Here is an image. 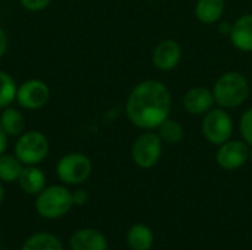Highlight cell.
I'll list each match as a JSON object with an SVG mask.
<instances>
[{
    "label": "cell",
    "instance_id": "6da1fadb",
    "mask_svg": "<svg viewBox=\"0 0 252 250\" xmlns=\"http://www.w3.org/2000/svg\"><path fill=\"white\" fill-rule=\"evenodd\" d=\"M173 99L168 87L158 80L137 83L126 102L128 121L140 130H157L170 118Z\"/></svg>",
    "mask_w": 252,
    "mask_h": 250
},
{
    "label": "cell",
    "instance_id": "7a4b0ae2",
    "mask_svg": "<svg viewBox=\"0 0 252 250\" xmlns=\"http://www.w3.org/2000/svg\"><path fill=\"white\" fill-rule=\"evenodd\" d=\"M211 90L216 103L220 108L229 111V109H236L247 102L251 87L248 78L244 74L238 71H229L221 74L216 80Z\"/></svg>",
    "mask_w": 252,
    "mask_h": 250
},
{
    "label": "cell",
    "instance_id": "3957f363",
    "mask_svg": "<svg viewBox=\"0 0 252 250\" xmlns=\"http://www.w3.org/2000/svg\"><path fill=\"white\" fill-rule=\"evenodd\" d=\"M74 206L72 194L65 186H46L35 199V211L46 220H58Z\"/></svg>",
    "mask_w": 252,
    "mask_h": 250
},
{
    "label": "cell",
    "instance_id": "277c9868",
    "mask_svg": "<svg viewBox=\"0 0 252 250\" xmlns=\"http://www.w3.org/2000/svg\"><path fill=\"white\" fill-rule=\"evenodd\" d=\"M233 130H235V124L227 109L213 108L202 118V124H201L202 136L208 143L214 146H220L229 141L233 136Z\"/></svg>",
    "mask_w": 252,
    "mask_h": 250
},
{
    "label": "cell",
    "instance_id": "5b68a950",
    "mask_svg": "<svg viewBox=\"0 0 252 250\" xmlns=\"http://www.w3.org/2000/svg\"><path fill=\"white\" fill-rule=\"evenodd\" d=\"M49 140L40 131L22 133L13 147L16 158L24 165H38L49 155Z\"/></svg>",
    "mask_w": 252,
    "mask_h": 250
},
{
    "label": "cell",
    "instance_id": "8992f818",
    "mask_svg": "<svg viewBox=\"0 0 252 250\" xmlns=\"http://www.w3.org/2000/svg\"><path fill=\"white\" fill-rule=\"evenodd\" d=\"M162 140L154 130L142 133L131 146V159L142 169L154 168L162 155Z\"/></svg>",
    "mask_w": 252,
    "mask_h": 250
},
{
    "label": "cell",
    "instance_id": "52a82bcc",
    "mask_svg": "<svg viewBox=\"0 0 252 250\" xmlns=\"http://www.w3.org/2000/svg\"><path fill=\"white\" fill-rule=\"evenodd\" d=\"M93 171V164L89 156L74 152L62 156L56 164V175L63 184H83L89 180Z\"/></svg>",
    "mask_w": 252,
    "mask_h": 250
},
{
    "label": "cell",
    "instance_id": "ba28073f",
    "mask_svg": "<svg viewBox=\"0 0 252 250\" xmlns=\"http://www.w3.org/2000/svg\"><path fill=\"white\" fill-rule=\"evenodd\" d=\"M50 97L49 85L37 78L27 80L16 90V102L27 111H38L46 106Z\"/></svg>",
    "mask_w": 252,
    "mask_h": 250
},
{
    "label": "cell",
    "instance_id": "9c48e42d",
    "mask_svg": "<svg viewBox=\"0 0 252 250\" xmlns=\"http://www.w3.org/2000/svg\"><path fill=\"white\" fill-rule=\"evenodd\" d=\"M217 165L226 171H236L250 161V146L244 140H229L219 146Z\"/></svg>",
    "mask_w": 252,
    "mask_h": 250
},
{
    "label": "cell",
    "instance_id": "30bf717a",
    "mask_svg": "<svg viewBox=\"0 0 252 250\" xmlns=\"http://www.w3.org/2000/svg\"><path fill=\"white\" fill-rule=\"evenodd\" d=\"M182 46L176 40H162L152 52V63L157 69L168 72L179 66L182 60Z\"/></svg>",
    "mask_w": 252,
    "mask_h": 250
},
{
    "label": "cell",
    "instance_id": "8fae6325",
    "mask_svg": "<svg viewBox=\"0 0 252 250\" xmlns=\"http://www.w3.org/2000/svg\"><path fill=\"white\" fill-rule=\"evenodd\" d=\"M216 105L213 90L207 87H192L183 96V108L190 115H205Z\"/></svg>",
    "mask_w": 252,
    "mask_h": 250
},
{
    "label": "cell",
    "instance_id": "7c38bea8",
    "mask_svg": "<svg viewBox=\"0 0 252 250\" xmlns=\"http://www.w3.org/2000/svg\"><path fill=\"white\" fill-rule=\"evenodd\" d=\"M229 38L239 52L252 53V13L241 15L232 24Z\"/></svg>",
    "mask_w": 252,
    "mask_h": 250
},
{
    "label": "cell",
    "instance_id": "4fadbf2b",
    "mask_svg": "<svg viewBox=\"0 0 252 250\" xmlns=\"http://www.w3.org/2000/svg\"><path fill=\"white\" fill-rule=\"evenodd\" d=\"M69 246L71 250H108V240L94 228H81L71 236Z\"/></svg>",
    "mask_w": 252,
    "mask_h": 250
},
{
    "label": "cell",
    "instance_id": "5bb4252c",
    "mask_svg": "<svg viewBox=\"0 0 252 250\" xmlns=\"http://www.w3.org/2000/svg\"><path fill=\"white\" fill-rule=\"evenodd\" d=\"M18 184L24 193L37 196L46 187V175L35 165H25L18 178Z\"/></svg>",
    "mask_w": 252,
    "mask_h": 250
},
{
    "label": "cell",
    "instance_id": "9a60e30c",
    "mask_svg": "<svg viewBox=\"0 0 252 250\" xmlns=\"http://www.w3.org/2000/svg\"><path fill=\"white\" fill-rule=\"evenodd\" d=\"M226 10L224 0H196L195 3V16L199 22L205 25L217 24Z\"/></svg>",
    "mask_w": 252,
    "mask_h": 250
},
{
    "label": "cell",
    "instance_id": "2e32d148",
    "mask_svg": "<svg viewBox=\"0 0 252 250\" xmlns=\"http://www.w3.org/2000/svg\"><path fill=\"white\" fill-rule=\"evenodd\" d=\"M0 125L9 137H19L24 133L25 122H24L22 113L16 108L7 106L1 109Z\"/></svg>",
    "mask_w": 252,
    "mask_h": 250
},
{
    "label": "cell",
    "instance_id": "e0dca14e",
    "mask_svg": "<svg viewBox=\"0 0 252 250\" xmlns=\"http://www.w3.org/2000/svg\"><path fill=\"white\" fill-rule=\"evenodd\" d=\"M127 245L131 250H149L154 245V233L143 224H134L127 233Z\"/></svg>",
    "mask_w": 252,
    "mask_h": 250
},
{
    "label": "cell",
    "instance_id": "ac0fdd59",
    "mask_svg": "<svg viewBox=\"0 0 252 250\" xmlns=\"http://www.w3.org/2000/svg\"><path fill=\"white\" fill-rule=\"evenodd\" d=\"M21 250H63L61 240L50 233H35L30 236Z\"/></svg>",
    "mask_w": 252,
    "mask_h": 250
},
{
    "label": "cell",
    "instance_id": "d6986e66",
    "mask_svg": "<svg viewBox=\"0 0 252 250\" xmlns=\"http://www.w3.org/2000/svg\"><path fill=\"white\" fill-rule=\"evenodd\" d=\"M24 164L16 158V155H9V153H3L0 155V181L4 183H12V181H18L22 167Z\"/></svg>",
    "mask_w": 252,
    "mask_h": 250
},
{
    "label": "cell",
    "instance_id": "ffe728a7",
    "mask_svg": "<svg viewBox=\"0 0 252 250\" xmlns=\"http://www.w3.org/2000/svg\"><path fill=\"white\" fill-rule=\"evenodd\" d=\"M157 130H158V136L165 144H179L185 139L183 125L171 118H167Z\"/></svg>",
    "mask_w": 252,
    "mask_h": 250
},
{
    "label": "cell",
    "instance_id": "44dd1931",
    "mask_svg": "<svg viewBox=\"0 0 252 250\" xmlns=\"http://www.w3.org/2000/svg\"><path fill=\"white\" fill-rule=\"evenodd\" d=\"M18 85L15 80L4 71H0V109L10 106L16 99Z\"/></svg>",
    "mask_w": 252,
    "mask_h": 250
},
{
    "label": "cell",
    "instance_id": "7402d4cb",
    "mask_svg": "<svg viewBox=\"0 0 252 250\" xmlns=\"http://www.w3.org/2000/svg\"><path fill=\"white\" fill-rule=\"evenodd\" d=\"M239 131L242 136V140L252 147V108L247 109L239 121Z\"/></svg>",
    "mask_w": 252,
    "mask_h": 250
},
{
    "label": "cell",
    "instance_id": "603a6c76",
    "mask_svg": "<svg viewBox=\"0 0 252 250\" xmlns=\"http://www.w3.org/2000/svg\"><path fill=\"white\" fill-rule=\"evenodd\" d=\"M19 1L27 10L31 12H40L52 3V0H19Z\"/></svg>",
    "mask_w": 252,
    "mask_h": 250
},
{
    "label": "cell",
    "instance_id": "cb8c5ba5",
    "mask_svg": "<svg viewBox=\"0 0 252 250\" xmlns=\"http://www.w3.org/2000/svg\"><path fill=\"white\" fill-rule=\"evenodd\" d=\"M71 194H72V203L74 205L81 206V205H86L89 202V193L84 189H77Z\"/></svg>",
    "mask_w": 252,
    "mask_h": 250
},
{
    "label": "cell",
    "instance_id": "d4e9b609",
    "mask_svg": "<svg viewBox=\"0 0 252 250\" xmlns=\"http://www.w3.org/2000/svg\"><path fill=\"white\" fill-rule=\"evenodd\" d=\"M6 49H7V35L4 29L0 27V57L6 53Z\"/></svg>",
    "mask_w": 252,
    "mask_h": 250
},
{
    "label": "cell",
    "instance_id": "484cf974",
    "mask_svg": "<svg viewBox=\"0 0 252 250\" xmlns=\"http://www.w3.org/2000/svg\"><path fill=\"white\" fill-rule=\"evenodd\" d=\"M7 137L9 136L4 133V130L0 125V155H3L6 152V149H7Z\"/></svg>",
    "mask_w": 252,
    "mask_h": 250
},
{
    "label": "cell",
    "instance_id": "4316f807",
    "mask_svg": "<svg viewBox=\"0 0 252 250\" xmlns=\"http://www.w3.org/2000/svg\"><path fill=\"white\" fill-rule=\"evenodd\" d=\"M230 31H232V24L230 22H221L219 24V32L221 35H230Z\"/></svg>",
    "mask_w": 252,
    "mask_h": 250
},
{
    "label": "cell",
    "instance_id": "83f0119b",
    "mask_svg": "<svg viewBox=\"0 0 252 250\" xmlns=\"http://www.w3.org/2000/svg\"><path fill=\"white\" fill-rule=\"evenodd\" d=\"M3 200H4V189H3V186L0 184V205H1Z\"/></svg>",
    "mask_w": 252,
    "mask_h": 250
},
{
    "label": "cell",
    "instance_id": "f1b7e54d",
    "mask_svg": "<svg viewBox=\"0 0 252 250\" xmlns=\"http://www.w3.org/2000/svg\"><path fill=\"white\" fill-rule=\"evenodd\" d=\"M250 161H252V147H250Z\"/></svg>",
    "mask_w": 252,
    "mask_h": 250
},
{
    "label": "cell",
    "instance_id": "f546056e",
    "mask_svg": "<svg viewBox=\"0 0 252 250\" xmlns=\"http://www.w3.org/2000/svg\"><path fill=\"white\" fill-rule=\"evenodd\" d=\"M145 1H155V0H145Z\"/></svg>",
    "mask_w": 252,
    "mask_h": 250
}]
</instances>
